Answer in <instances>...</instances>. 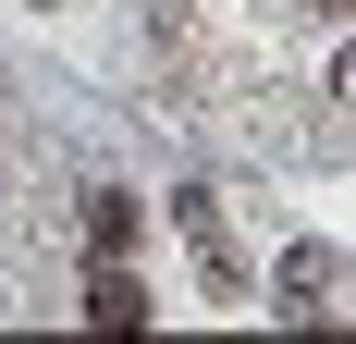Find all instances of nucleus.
<instances>
[{"mask_svg":"<svg viewBox=\"0 0 356 344\" xmlns=\"http://www.w3.org/2000/svg\"><path fill=\"white\" fill-rule=\"evenodd\" d=\"M86 332H147V283L123 258H99V283H86Z\"/></svg>","mask_w":356,"mask_h":344,"instance_id":"nucleus-1","label":"nucleus"},{"mask_svg":"<svg viewBox=\"0 0 356 344\" xmlns=\"http://www.w3.org/2000/svg\"><path fill=\"white\" fill-rule=\"evenodd\" d=\"M136 234H147V209L111 185V197H86V258H136Z\"/></svg>","mask_w":356,"mask_h":344,"instance_id":"nucleus-2","label":"nucleus"},{"mask_svg":"<svg viewBox=\"0 0 356 344\" xmlns=\"http://www.w3.org/2000/svg\"><path fill=\"white\" fill-rule=\"evenodd\" d=\"M172 221L197 234V258H209V283H246V258H234V234H221V209H209V197H172Z\"/></svg>","mask_w":356,"mask_h":344,"instance_id":"nucleus-3","label":"nucleus"},{"mask_svg":"<svg viewBox=\"0 0 356 344\" xmlns=\"http://www.w3.org/2000/svg\"><path fill=\"white\" fill-rule=\"evenodd\" d=\"M332 99H344V111H356V49H344V62H332Z\"/></svg>","mask_w":356,"mask_h":344,"instance_id":"nucleus-4","label":"nucleus"},{"mask_svg":"<svg viewBox=\"0 0 356 344\" xmlns=\"http://www.w3.org/2000/svg\"><path fill=\"white\" fill-rule=\"evenodd\" d=\"M307 13H356V0H307Z\"/></svg>","mask_w":356,"mask_h":344,"instance_id":"nucleus-5","label":"nucleus"}]
</instances>
